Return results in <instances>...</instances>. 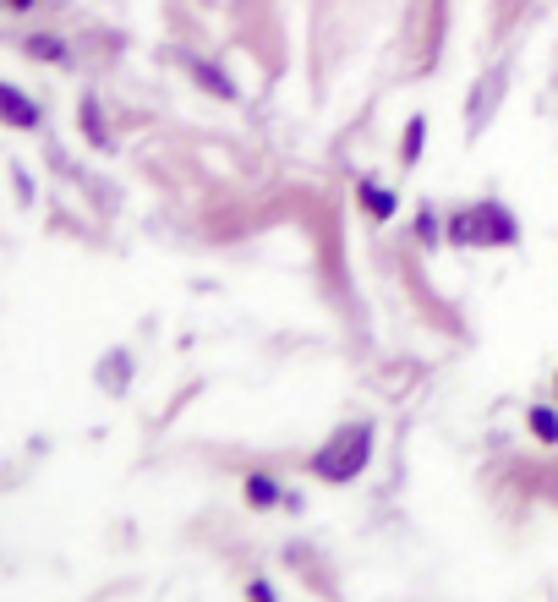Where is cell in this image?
Returning <instances> with one entry per match:
<instances>
[{
	"mask_svg": "<svg viewBox=\"0 0 558 602\" xmlns=\"http://www.w3.org/2000/svg\"><path fill=\"white\" fill-rule=\"evenodd\" d=\"M6 6H11V11H28V6H33V0H6Z\"/></svg>",
	"mask_w": 558,
	"mask_h": 602,
	"instance_id": "cell-13",
	"label": "cell"
},
{
	"mask_svg": "<svg viewBox=\"0 0 558 602\" xmlns=\"http://www.w3.org/2000/svg\"><path fill=\"white\" fill-rule=\"evenodd\" d=\"M367 455H372V427H345L340 438H334L329 449H318V460H312V471H318L323 482H351L356 471L367 466Z\"/></svg>",
	"mask_w": 558,
	"mask_h": 602,
	"instance_id": "cell-1",
	"label": "cell"
},
{
	"mask_svg": "<svg viewBox=\"0 0 558 602\" xmlns=\"http://www.w3.org/2000/svg\"><path fill=\"white\" fill-rule=\"evenodd\" d=\"M476 219H482V241H487V247H509V241H515V219H509L498 203H482V208H476Z\"/></svg>",
	"mask_w": 558,
	"mask_h": 602,
	"instance_id": "cell-2",
	"label": "cell"
},
{
	"mask_svg": "<svg viewBox=\"0 0 558 602\" xmlns=\"http://www.w3.org/2000/svg\"><path fill=\"white\" fill-rule=\"evenodd\" d=\"M28 55H44V61H66V44H61V39H28Z\"/></svg>",
	"mask_w": 558,
	"mask_h": 602,
	"instance_id": "cell-10",
	"label": "cell"
},
{
	"mask_svg": "<svg viewBox=\"0 0 558 602\" xmlns=\"http://www.w3.org/2000/svg\"><path fill=\"white\" fill-rule=\"evenodd\" d=\"M0 110H6V121L11 126H22V132H28V126H39V110H33V99L22 94V88H0Z\"/></svg>",
	"mask_w": 558,
	"mask_h": 602,
	"instance_id": "cell-3",
	"label": "cell"
},
{
	"mask_svg": "<svg viewBox=\"0 0 558 602\" xmlns=\"http://www.w3.org/2000/svg\"><path fill=\"white\" fill-rule=\"evenodd\" d=\"M197 83H203V88H208V94H219V99H230V94H236V88H230V83H225V77H219V72H214V66H197Z\"/></svg>",
	"mask_w": 558,
	"mask_h": 602,
	"instance_id": "cell-9",
	"label": "cell"
},
{
	"mask_svg": "<svg viewBox=\"0 0 558 602\" xmlns=\"http://www.w3.org/2000/svg\"><path fill=\"white\" fill-rule=\"evenodd\" d=\"M247 499L258 504V509L279 504V482H274V477H252V482H247Z\"/></svg>",
	"mask_w": 558,
	"mask_h": 602,
	"instance_id": "cell-8",
	"label": "cell"
},
{
	"mask_svg": "<svg viewBox=\"0 0 558 602\" xmlns=\"http://www.w3.org/2000/svg\"><path fill=\"white\" fill-rule=\"evenodd\" d=\"M83 132L104 148V126H99V110H93V104H83Z\"/></svg>",
	"mask_w": 558,
	"mask_h": 602,
	"instance_id": "cell-11",
	"label": "cell"
},
{
	"mask_svg": "<svg viewBox=\"0 0 558 602\" xmlns=\"http://www.w3.org/2000/svg\"><path fill=\"white\" fill-rule=\"evenodd\" d=\"M449 236H455L460 247H476V241H482V219H476V208H465V214H455V225H449Z\"/></svg>",
	"mask_w": 558,
	"mask_h": 602,
	"instance_id": "cell-5",
	"label": "cell"
},
{
	"mask_svg": "<svg viewBox=\"0 0 558 602\" xmlns=\"http://www.w3.org/2000/svg\"><path fill=\"white\" fill-rule=\"evenodd\" d=\"M422 137H427V121H422V115H411V126H405V148H400L405 165H416V159H422Z\"/></svg>",
	"mask_w": 558,
	"mask_h": 602,
	"instance_id": "cell-7",
	"label": "cell"
},
{
	"mask_svg": "<svg viewBox=\"0 0 558 602\" xmlns=\"http://www.w3.org/2000/svg\"><path fill=\"white\" fill-rule=\"evenodd\" d=\"M362 208L372 219H389L394 214V192H383L378 181H362Z\"/></svg>",
	"mask_w": 558,
	"mask_h": 602,
	"instance_id": "cell-4",
	"label": "cell"
},
{
	"mask_svg": "<svg viewBox=\"0 0 558 602\" xmlns=\"http://www.w3.org/2000/svg\"><path fill=\"white\" fill-rule=\"evenodd\" d=\"M252 602H274V586H269V581H258V586H252Z\"/></svg>",
	"mask_w": 558,
	"mask_h": 602,
	"instance_id": "cell-12",
	"label": "cell"
},
{
	"mask_svg": "<svg viewBox=\"0 0 558 602\" xmlns=\"http://www.w3.org/2000/svg\"><path fill=\"white\" fill-rule=\"evenodd\" d=\"M531 433H537L542 444H558V411L553 405H537V411H531Z\"/></svg>",
	"mask_w": 558,
	"mask_h": 602,
	"instance_id": "cell-6",
	"label": "cell"
}]
</instances>
